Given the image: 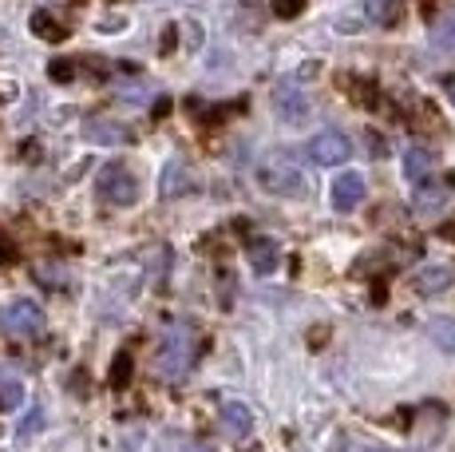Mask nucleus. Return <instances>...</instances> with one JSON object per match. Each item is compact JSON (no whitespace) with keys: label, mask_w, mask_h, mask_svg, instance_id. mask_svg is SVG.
<instances>
[{"label":"nucleus","mask_w":455,"mask_h":452,"mask_svg":"<svg viewBox=\"0 0 455 452\" xmlns=\"http://www.w3.org/2000/svg\"><path fill=\"white\" fill-rule=\"evenodd\" d=\"M364 175L361 171H345V175H337V182H332V206H337L340 214L356 211V206L364 203Z\"/></svg>","instance_id":"obj_7"},{"label":"nucleus","mask_w":455,"mask_h":452,"mask_svg":"<svg viewBox=\"0 0 455 452\" xmlns=\"http://www.w3.org/2000/svg\"><path fill=\"white\" fill-rule=\"evenodd\" d=\"M269 103H274L277 119H282V124H290V127H301L305 119L313 116V103L305 100V92L293 88V84H277L274 95H269Z\"/></svg>","instance_id":"obj_5"},{"label":"nucleus","mask_w":455,"mask_h":452,"mask_svg":"<svg viewBox=\"0 0 455 452\" xmlns=\"http://www.w3.org/2000/svg\"><path fill=\"white\" fill-rule=\"evenodd\" d=\"M404 171H408V179L416 182H427L432 179V171H435V155L432 151H424V147H408L404 151Z\"/></svg>","instance_id":"obj_11"},{"label":"nucleus","mask_w":455,"mask_h":452,"mask_svg":"<svg viewBox=\"0 0 455 452\" xmlns=\"http://www.w3.org/2000/svg\"><path fill=\"white\" fill-rule=\"evenodd\" d=\"M95 190H100V198L108 206H131L139 198V179L131 175L124 163H108V167L100 171V182H95Z\"/></svg>","instance_id":"obj_3"},{"label":"nucleus","mask_w":455,"mask_h":452,"mask_svg":"<svg viewBox=\"0 0 455 452\" xmlns=\"http://www.w3.org/2000/svg\"><path fill=\"white\" fill-rule=\"evenodd\" d=\"M432 342L440 345V350H448V353H455V321L451 318H432Z\"/></svg>","instance_id":"obj_15"},{"label":"nucleus","mask_w":455,"mask_h":452,"mask_svg":"<svg viewBox=\"0 0 455 452\" xmlns=\"http://www.w3.org/2000/svg\"><path fill=\"white\" fill-rule=\"evenodd\" d=\"M195 350H198V337L190 326H171L163 334L159 345V373L163 377H187V369L195 365Z\"/></svg>","instance_id":"obj_2"},{"label":"nucleus","mask_w":455,"mask_h":452,"mask_svg":"<svg viewBox=\"0 0 455 452\" xmlns=\"http://www.w3.org/2000/svg\"><path fill=\"white\" fill-rule=\"evenodd\" d=\"M432 40H435L440 48H455V16H451V20H443V24H435V28H432Z\"/></svg>","instance_id":"obj_22"},{"label":"nucleus","mask_w":455,"mask_h":452,"mask_svg":"<svg viewBox=\"0 0 455 452\" xmlns=\"http://www.w3.org/2000/svg\"><path fill=\"white\" fill-rule=\"evenodd\" d=\"M20 397H24L20 381H4V385H0V405H4V408H16V405H20Z\"/></svg>","instance_id":"obj_23"},{"label":"nucleus","mask_w":455,"mask_h":452,"mask_svg":"<svg viewBox=\"0 0 455 452\" xmlns=\"http://www.w3.org/2000/svg\"><path fill=\"white\" fill-rule=\"evenodd\" d=\"M258 182L261 190H269V195L277 198H309V179H305V171L297 167V159L290 155H266V159L258 163Z\"/></svg>","instance_id":"obj_1"},{"label":"nucleus","mask_w":455,"mask_h":452,"mask_svg":"<svg viewBox=\"0 0 455 452\" xmlns=\"http://www.w3.org/2000/svg\"><path fill=\"white\" fill-rule=\"evenodd\" d=\"M179 452H214V448H206V445H179Z\"/></svg>","instance_id":"obj_27"},{"label":"nucleus","mask_w":455,"mask_h":452,"mask_svg":"<svg viewBox=\"0 0 455 452\" xmlns=\"http://www.w3.org/2000/svg\"><path fill=\"white\" fill-rule=\"evenodd\" d=\"M332 452H384V448L369 445V440H361V437H340L337 445H332Z\"/></svg>","instance_id":"obj_19"},{"label":"nucleus","mask_w":455,"mask_h":452,"mask_svg":"<svg viewBox=\"0 0 455 452\" xmlns=\"http://www.w3.org/2000/svg\"><path fill=\"white\" fill-rule=\"evenodd\" d=\"M321 72V60H309V64H301V72H297V76H301V80H309V76H317Z\"/></svg>","instance_id":"obj_26"},{"label":"nucleus","mask_w":455,"mask_h":452,"mask_svg":"<svg viewBox=\"0 0 455 452\" xmlns=\"http://www.w3.org/2000/svg\"><path fill=\"white\" fill-rule=\"evenodd\" d=\"M84 135L92 139V143H127L131 139V132L124 124H116V119H87Z\"/></svg>","instance_id":"obj_10"},{"label":"nucleus","mask_w":455,"mask_h":452,"mask_svg":"<svg viewBox=\"0 0 455 452\" xmlns=\"http://www.w3.org/2000/svg\"><path fill=\"white\" fill-rule=\"evenodd\" d=\"M364 139L372 143V155H376V159H380V155H388V147H384V139H380V135H372V132H369Z\"/></svg>","instance_id":"obj_24"},{"label":"nucleus","mask_w":455,"mask_h":452,"mask_svg":"<svg viewBox=\"0 0 455 452\" xmlns=\"http://www.w3.org/2000/svg\"><path fill=\"white\" fill-rule=\"evenodd\" d=\"M218 416H222V424H226V432H230V437L246 440L250 432H253V413H250L246 401H238V397H222V405H218Z\"/></svg>","instance_id":"obj_8"},{"label":"nucleus","mask_w":455,"mask_h":452,"mask_svg":"<svg viewBox=\"0 0 455 452\" xmlns=\"http://www.w3.org/2000/svg\"><path fill=\"white\" fill-rule=\"evenodd\" d=\"M443 234H448V238L455 242V222H448V226H443Z\"/></svg>","instance_id":"obj_29"},{"label":"nucleus","mask_w":455,"mask_h":452,"mask_svg":"<svg viewBox=\"0 0 455 452\" xmlns=\"http://www.w3.org/2000/svg\"><path fill=\"white\" fill-rule=\"evenodd\" d=\"M32 32H36L40 40H64L68 36V24L56 20L48 8H40V12H32Z\"/></svg>","instance_id":"obj_14"},{"label":"nucleus","mask_w":455,"mask_h":452,"mask_svg":"<svg viewBox=\"0 0 455 452\" xmlns=\"http://www.w3.org/2000/svg\"><path fill=\"white\" fill-rule=\"evenodd\" d=\"M305 155H309L317 167H337V163H345L348 155H353V143L340 132H321L305 143Z\"/></svg>","instance_id":"obj_6"},{"label":"nucleus","mask_w":455,"mask_h":452,"mask_svg":"<svg viewBox=\"0 0 455 452\" xmlns=\"http://www.w3.org/2000/svg\"><path fill=\"white\" fill-rule=\"evenodd\" d=\"M451 282H455L451 266H424V270H416V290L419 294H443Z\"/></svg>","instance_id":"obj_12"},{"label":"nucleus","mask_w":455,"mask_h":452,"mask_svg":"<svg viewBox=\"0 0 455 452\" xmlns=\"http://www.w3.org/2000/svg\"><path fill=\"white\" fill-rule=\"evenodd\" d=\"M40 429H44V413H40V408H32V413L20 421V429H16V437H20V440H28V437H36Z\"/></svg>","instance_id":"obj_20"},{"label":"nucleus","mask_w":455,"mask_h":452,"mask_svg":"<svg viewBox=\"0 0 455 452\" xmlns=\"http://www.w3.org/2000/svg\"><path fill=\"white\" fill-rule=\"evenodd\" d=\"M131 377H135V361H131V353H116V361H111V385L116 389H127Z\"/></svg>","instance_id":"obj_16"},{"label":"nucleus","mask_w":455,"mask_h":452,"mask_svg":"<svg viewBox=\"0 0 455 452\" xmlns=\"http://www.w3.org/2000/svg\"><path fill=\"white\" fill-rule=\"evenodd\" d=\"M246 258H250V266L258 274H274L277 262H282V246H277L274 238H250L246 242Z\"/></svg>","instance_id":"obj_9"},{"label":"nucleus","mask_w":455,"mask_h":452,"mask_svg":"<svg viewBox=\"0 0 455 452\" xmlns=\"http://www.w3.org/2000/svg\"><path fill=\"white\" fill-rule=\"evenodd\" d=\"M8 44V36H4V32H0V48H4Z\"/></svg>","instance_id":"obj_30"},{"label":"nucleus","mask_w":455,"mask_h":452,"mask_svg":"<svg viewBox=\"0 0 455 452\" xmlns=\"http://www.w3.org/2000/svg\"><path fill=\"white\" fill-rule=\"evenodd\" d=\"M0 329H4L8 337H40L44 334V310L28 298L8 302V306L0 310Z\"/></svg>","instance_id":"obj_4"},{"label":"nucleus","mask_w":455,"mask_h":452,"mask_svg":"<svg viewBox=\"0 0 455 452\" xmlns=\"http://www.w3.org/2000/svg\"><path fill=\"white\" fill-rule=\"evenodd\" d=\"M0 100H16V84L0 76Z\"/></svg>","instance_id":"obj_25"},{"label":"nucleus","mask_w":455,"mask_h":452,"mask_svg":"<svg viewBox=\"0 0 455 452\" xmlns=\"http://www.w3.org/2000/svg\"><path fill=\"white\" fill-rule=\"evenodd\" d=\"M48 76H52L56 84H72L76 64H72V60H52V64H48Z\"/></svg>","instance_id":"obj_21"},{"label":"nucleus","mask_w":455,"mask_h":452,"mask_svg":"<svg viewBox=\"0 0 455 452\" xmlns=\"http://www.w3.org/2000/svg\"><path fill=\"white\" fill-rule=\"evenodd\" d=\"M440 203H443L440 190H427L424 182H419V187H416V206H419V214H435V211H440Z\"/></svg>","instance_id":"obj_17"},{"label":"nucleus","mask_w":455,"mask_h":452,"mask_svg":"<svg viewBox=\"0 0 455 452\" xmlns=\"http://www.w3.org/2000/svg\"><path fill=\"white\" fill-rule=\"evenodd\" d=\"M190 187H195V179H190V167H187V163H179V159L166 163V171H163V198L187 195Z\"/></svg>","instance_id":"obj_13"},{"label":"nucleus","mask_w":455,"mask_h":452,"mask_svg":"<svg viewBox=\"0 0 455 452\" xmlns=\"http://www.w3.org/2000/svg\"><path fill=\"white\" fill-rule=\"evenodd\" d=\"M269 8H274L277 20H293L305 12V0H269Z\"/></svg>","instance_id":"obj_18"},{"label":"nucleus","mask_w":455,"mask_h":452,"mask_svg":"<svg viewBox=\"0 0 455 452\" xmlns=\"http://www.w3.org/2000/svg\"><path fill=\"white\" fill-rule=\"evenodd\" d=\"M443 88H448V95H451V103H455V76H443Z\"/></svg>","instance_id":"obj_28"}]
</instances>
